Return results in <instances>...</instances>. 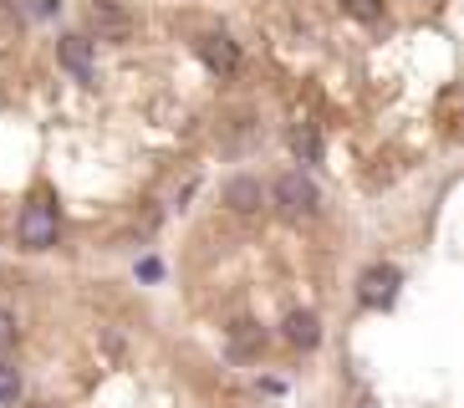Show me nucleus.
Wrapping results in <instances>:
<instances>
[{
    "label": "nucleus",
    "mask_w": 464,
    "mask_h": 408,
    "mask_svg": "<svg viewBox=\"0 0 464 408\" xmlns=\"http://www.w3.org/2000/svg\"><path fill=\"white\" fill-rule=\"evenodd\" d=\"M62 67L67 72H77V77H92V41L87 36H62Z\"/></svg>",
    "instance_id": "nucleus-8"
},
{
    "label": "nucleus",
    "mask_w": 464,
    "mask_h": 408,
    "mask_svg": "<svg viewBox=\"0 0 464 408\" xmlns=\"http://www.w3.org/2000/svg\"><path fill=\"white\" fill-rule=\"evenodd\" d=\"M92 31L97 41H128L133 36V15L123 5H112V0H97L92 5Z\"/></svg>",
    "instance_id": "nucleus-4"
},
{
    "label": "nucleus",
    "mask_w": 464,
    "mask_h": 408,
    "mask_svg": "<svg viewBox=\"0 0 464 408\" xmlns=\"http://www.w3.org/2000/svg\"><path fill=\"white\" fill-rule=\"evenodd\" d=\"M291 149H296V159L316 163V159H322V138H316L312 128H296V133H291Z\"/></svg>",
    "instance_id": "nucleus-9"
},
{
    "label": "nucleus",
    "mask_w": 464,
    "mask_h": 408,
    "mask_svg": "<svg viewBox=\"0 0 464 408\" xmlns=\"http://www.w3.org/2000/svg\"><path fill=\"white\" fill-rule=\"evenodd\" d=\"M342 11L357 15V21H378V15H382V0H342Z\"/></svg>",
    "instance_id": "nucleus-11"
},
{
    "label": "nucleus",
    "mask_w": 464,
    "mask_h": 408,
    "mask_svg": "<svg viewBox=\"0 0 464 408\" xmlns=\"http://www.w3.org/2000/svg\"><path fill=\"white\" fill-rule=\"evenodd\" d=\"M11 347H15V316H11V312H0V357L11 353Z\"/></svg>",
    "instance_id": "nucleus-12"
},
{
    "label": "nucleus",
    "mask_w": 464,
    "mask_h": 408,
    "mask_svg": "<svg viewBox=\"0 0 464 408\" xmlns=\"http://www.w3.org/2000/svg\"><path fill=\"white\" fill-rule=\"evenodd\" d=\"M21 398V378H15V367L0 363V408H11Z\"/></svg>",
    "instance_id": "nucleus-10"
},
{
    "label": "nucleus",
    "mask_w": 464,
    "mask_h": 408,
    "mask_svg": "<svg viewBox=\"0 0 464 408\" xmlns=\"http://www.w3.org/2000/svg\"><path fill=\"white\" fill-rule=\"evenodd\" d=\"M199 56H205V67H209V72H225V77L240 67V46H235L225 31H215V36L199 41Z\"/></svg>",
    "instance_id": "nucleus-5"
},
{
    "label": "nucleus",
    "mask_w": 464,
    "mask_h": 408,
    "mask_svg": "<svg viewBox=\"0 0 464 408\" xmlns=\"http://www.w3.org/2000/svg\"><path fill=\"white\" fill-rule=\"evenodd\" d=\"M225 204H230L235 215H256L260 204H266V189H260V179H230V184H225Z\"/></svg>",
    "instance_id": "nucleus-6"
},
{
    "label": "nucleus",
    "mask_w": 464,
    "mask_h": 408,
    "mask_svg": "<svg viewBox=\"0 0 464 408\" xmlns=\"http://www.w3.org/2000/svg\"><path fill=\"white\" fill-rule=\"evenodd\" d=\"M281 337H286L291 347H316V342H322V322H316L312 312H291L286 322H281Z\"/></svg>",
    "instance_id": "nucleus-7"
},
{
    "label": "nucleus",
    "mask_w": 464,
    "mask_h": 408,
    "mask_svg": "<svg viewBox=\"0 0 464 408\" xmlns=\"http://www.w3.org/2000/svg\"><path fill=\"white\" fill-rule=\"evenodd\" d=\"M398 286H403L398 266H368V271H362V281H357V301H362V306H372V312H382V306H393Z\"/></svg>",
    "instance_id": "nucleus-3"
},
{
    "label": "nucleus",
    "mask_w": 464,
    "mask_h": 408,
    "mask_svg": "<svg viewBox=\"0 0 464 408\" xmlns=\"http://www.w3.org/2000/svg\"><path fill=\"white\" fill-rule=\"evenodd\" d=\"M5 5H11V0H0V11H5Z\"/></svg>",
    "instance_id": "nucleus-13"
},
{
    "label": "nucleus",
    "mask_w": 464,
    "mask_h": 408,
    "mask_svg": "<svg viewBox=\"0 0 464 408\" xmlns=\"http://www.w3.org/2000/svg\"><path fill=\"white\" fill-rule=\"evenodd\" d=\"M316 204H322V194H316V184L306 174H281L276 179V209L286 219H312Z\"/></svg>",
    "instance_id": "nucleus-2"
},
{
    "label": "nucleus",
    "mask_w": 464,
    "mask_h": 408,
    "mask_svg": "<svg viewBox=\"0 0 464 408\" xmlns=\"http://www.w3.org/2000/svg\"><path fill=\"white\" fill-rule=\"evenodd\" d=\"M15 235H21L26 250H52L56 245V204L46 199V194H36V199L21 209V219H15Z\"/></svg>",
    "instance_id": "nucleus-1"
}]
</instances>
